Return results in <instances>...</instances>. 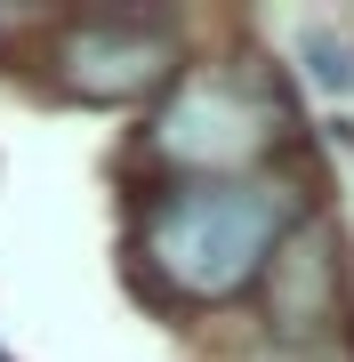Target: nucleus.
<instances>
[{"label":"nucleus","instance_id":"obj_1","mask_svg":"<svg viewBox=\"0 0 354 362\" xmlns=\"http://www.w3.org/2000/svg\"><path fill=\"white\" fill-rule=\"evenodd\" d=\"M282 194L266 185H177L145 209V266L185 298H234L249 274L282 250Z\"/></svg>","mask_w":354,"mask_h":362},{"label":"nucleus","instance_id":"obj_2","mask_svg":"<svg viewBox=\"0 0 354 362\" xmlns=\"http://www.w3.org/2000/svg\"><path fill=\"white\" fill-rule=\"evenodd\" d=\"M274 129H282V105L266 89H249L242 73H194L170 105H161L153 145L170 161H194V169H234L249 153H266Z\"/></svg>","mask_w":354,"mask_h":362},{"label":"nucleus","instance_id":"obj_3","mask_svg":"<svg viewBox=\"0 0 354 362\" xmlns=\"http://www.w3.org/2000/svg\"><path fill=\"white\" fill-rule=\"evenodd\" d=\"M65 65V89L81 97H137L170 73V33H145V25H81L57 49Z\"/></svg>","mask_w":354,"mask_h":362},{"label":"nucleus","instance_id":"obj_4","mask_svg":"<svg viewBox=\"0 0 354 362\" xmlns=\"http://www.w3.org/2000/svg\"><path fill=\"white\" fill-rule=\"evenodd\" d=\"M330 298H338V282H330L322 233H298V242L274 258V322L282 330H314L330 314Z\"/></svg>","mask_w":354,"mask_h":362},{"label":"nucleus","instance_id":"obj_5","mask_svg":"<svg viewBox=\"0 0 354 362\" xmlns=\"http://www.w3.org/2000/svg\"><path fill=\"white\" fill-rule=\"evenodd\" d=\"M298 49H306V73H314L322 89H338V97H354V40H346V33H330V25H314V33L298 40Z\"/></svg>","mask_w":354,"mask_h":362}]
</instances>
